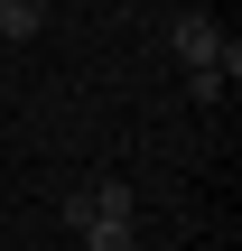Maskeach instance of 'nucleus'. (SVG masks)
<instances>
[{
	"mask_svg": "<svg viewBox=\"0 0 242 251\" xmlns=\"http://www.w3.org/2000/svg\"><path fill=\"white\" fill-rule=\"evenodd\" d=\"M168 47H177V65H187V75H205V65L224 56V28H215L205 9H177V19H168Z\"/></svg>",
	"mask_w": 242,
	"mask_h": 251,
	"instance_id": "nucleus-1",
	"label": "nucleus"
},
{
	"mask_svg": "<svg viewBox=\"0 0 242 251\" xmlns=\"http://www.w3.org/2000/svg\"><path fill=\"white\" fill-rule=\"evenodd\" d=\"M37 19H47L37 0H0V37H37Z\"/></svg>",
	"mask_w": 242,
	"mask_h": 251,
	"instance_id": "nucleus-2",
	"label": "nucleus"
},
{
	"mask_svg": "<svg viewBox=\"0 0 242 251\" xmlns=\"http://www.w3.org/2000/svg\"><path fill=\"white\" fill-rule=\"evenodd\" d=\"M84 242L93 251H140V233H131V224H84Z\"/></svg>",
	"mask_w": 242,
	"mask_h": 251,
	"instance_id": "nucleus-3",
	"label": "nucleus"
}]
</instances>
